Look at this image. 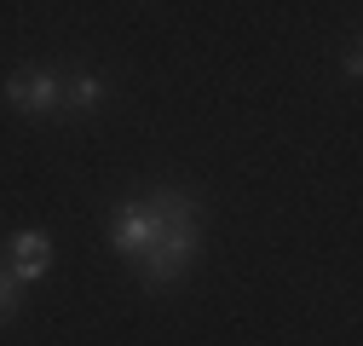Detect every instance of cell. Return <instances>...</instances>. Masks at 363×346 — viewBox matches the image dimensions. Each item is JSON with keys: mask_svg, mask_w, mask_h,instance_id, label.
Listing matches in <instances>:
<instances>
[{"mask_svg": "<svg viewBox=\"0 0 363 346\" xmlns=\"http://www.w3.org/2000/svg\"><path fill=\"white\" fill-rule=\"evenodd\" d=\"M202 254V225H162V237L139 254V283L145 289H167L179 283Z\"/></svg>", "mask_w": 363, "mask_h": 346, "instance_id": "cell-1", "label": "cell"}, {"mask_svg": "<svg viewBox=\"0 0 363 346\" xmlns=\"http://www.w3.org/2000/svg\"><path fill=\"white\" fill-rule=\"evenodd\" d=\"M58 99H64V75H58V69L29 64V69H12V75H6V104L23 110V116H52Z\"/></svg>", "mask_w": 363, "mask_h": 346, "instance_id": "cell-2", "label": "cell"}, {"mask_svg": "<svg viewBox=\"0 0 363 346\" xmlns=\"http://www.w3.org/2000/svg\"><path fill=\"white\" fill-rule=\"evenodd\" d=\"M156 237H162V220L150 213V202H145V196L116 202V213H110V248H116V254L139 260V254H145Z\"/></svg>", "mask_w": 363, "mask_h": 346, "instance_id": "cell-3", "label": "cell"}, {"mask_svg": "<svg viewBox=\"0 0 363 346\" xmlns=\"http://www.w3.org/2000/svg\"><path fill=\"white\" fill-rule=\"evenodd\" d=\"M47 266H52V237H47V231H18V237L6 242V272H12L18 283H40Z\"/></svg>", "mask_w": 363, "mask_h": 346, "instance_id": "cell-4", "label": "cell"}, {"mask_svg": "<svg viewBox=\"0 0 363 346\" xmlns=\"http://www.w3.org/2000/svg\"><path fill=\"white\" fill-rule=\"evenodd\" d=\"M104 99H110V81H104L99 69H69V75H64V99H58V110H69V116H93Z\"/></svg>", "mask_w": 363, "mask_h": 346, "instance_id": "cell-5", "label": "cell"}, {"mask_svg": "<svg viewBox=\"0 0 363 346\" xmlns=\"http://www.w3.org/2000/svg\"><path fill=\"white\" fill-rule=\"evenodd\" d=\"M145 202H150V213H156L162 225H202V196L179 191V185H162V191H150Z\"/></svg>", "mask_w": 363, "mask_h": 346, "instance_id": "cell-6", "label": "cell"}, {"mask_svg": "<svg viewBox=\"0 0 363 346\" xmlns=\"http://www.w3.org/2000/svg\"><path fill=\"white\" fill-rule=\"evenodd\" d=\"M18 306H23V283H18L6 266H0V329H6V323L18 318Z\"/></svg>", "mask_w": 363, "mask_h": 346, "instance_id": "cell-7", "label": "cell"}]
</instances>
